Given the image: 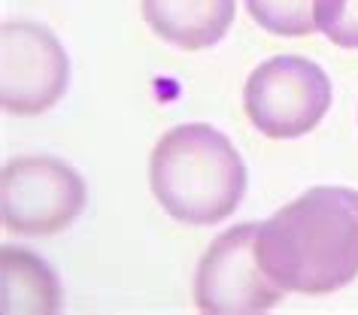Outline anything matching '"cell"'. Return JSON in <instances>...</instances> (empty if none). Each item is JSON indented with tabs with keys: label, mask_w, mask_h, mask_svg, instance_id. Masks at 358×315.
<instances>
[{
	"label": "cell",
	"mask_w": 358,
	"mask_h": 315,
	"mask_svg": "<svg viewBox=\"0 0 358 315\" xmlns=\"http://www.w3.org/2000/svg\"><path fill=\"white\" fill-rule=\"evenodd\" d=\"M255 251L264 273L292 294H331L358 276V191L316 185L264 224Z\"/></svg>",
	"instance_id": "obj_1"
},
{
	"label": "cell",
	"mask_w": 358,
	"mask_h": 315,
	"mask_svg": "<svg viewBox=\"0 0 358 315\" xmlns=\"http://www.w3.org/2000/svg\"><path fill=\"white\" fill-rule=\"evenodd\" d=\"M149 185L170 219L219 224L243 200L249 173L225 133L192 122L161 133L149 158Z\"/></svg>",
	"instance_id": "obj_2"
},
{
	"label": "cell",
	"mask_w": 358,
	"mask_h": 315,
	"mask_svg": "<svg viewBox=\"0 0 358 315\" xmlns=\"http://www.w3.org/2000/svg\"><path fill=\"white\" fill-rule=\"evenodd\" d=\"M331 79L316 61L273 55L246 79L243 110L267 140H298L316 128L331 110Z\"/></svg>",
	"instance_id": "obj_3"
},
{
	"label": "cell",
	"mask_w": 358,
	"mask_h": 315,
	"mask_svg": "<svg viewBox=\"0 0 358 315\" xmlns=\"http://www.w3.org/2000/svg\"><path fill=\"white\" fill-rule=\"evenodd\" d=\"M88 200L85 182L70 164L49 155H24L3 167V228L24 237H52L70 228Z\"/></svg>",
	"instance_id": "obj_4"
},
{
	"label": "cell",
	"mask_w": 358,
	"mask_h": 315,
	"mask_svg": "<svg viewBox=\"0 0 358 315\" xmlns=\"http://www.w3.org/2000/svg\"><path fill=\"white\" fill-rule=\"evenodd\" d=\"M70 61L46 24L6 22L0 31V103L3 112L31 119L55 106L67 91Z\"/></svg>",
	"instance_id": "obj_5"
},
{
	"label": "cell",
	"mask_w": 358,
	"mask_h": 315,
	"mask_svg": "<svg viewBox=\"0 0 358 315\" xmlns=\"http://www.w3.org/2000/svg\"><path fill=\"white\" fill-rule=\"evenodd\" d=\"M258 224H237L210 242L203 251L198 279H194V303L207 315H252L267 312L282 300L280 288L264 273L255 251Z\"/></svg>",
	"instance_id": "obj_6"
},
{
	"label": "cell",
	"mask_w": 358,
	"mask_h": 315,
	"mask_svg": "<svg viewBox=\"0 0 358 315\" xmlns=\"http://www.w3.org/2000/svg\"><path fill=\"white\" fill-rule=\"evenodd\" d=\"M140 10L149 28L170 46L201 52L231 31L237 0H140Z\"/></svg>",
	"instance_id": "obj_7"
},
{
	"label": "cell",
	"mask_w": 358,
	"mask_h": 315,
	"mask_svg": "<svg viewBox=\"0 0 358 315\" xmlns=\"http://www.w3.org/2000/svg\"><path fill=\"white\" fill-rule=\"evenodd\" d=\"M0 267H3V312L6 315H52L61 312L64 294H61L58 276L52 273L46 261H40L28 249L3 246L0 249Z\"/></svg>",
	"instance_id": "obj_8"
},
{
	"label": "cell",
	"mask_w": 358,
	"mask_h": 315,
	"mask_svg": "<svg viewBox=\"0 0 358 315\" xmlns=\"http://www.w3.org/2000/svg\"><path fill=\"white\" fill-rule=\"evenodd\" d=\"M246 10L273 37H310L319 31L313 0H246Z\"/></svg>",
	"instance_id": "obj_9"
},
{
	"label": "cell",
	"mask_w": 358,
	"mask_h": 315,
	"mask_svg": "<svg viewBox=\"0 0 358 315\" xmlns=\"http://www.w3.org/2000/svg\"><path fill=\"white\" fill-rule=\"evenodd\" d=\"M316 28L340 49H358V0H313Z\"/></svg>",
	"instance_id": "obj_10"
}]
</instances>
